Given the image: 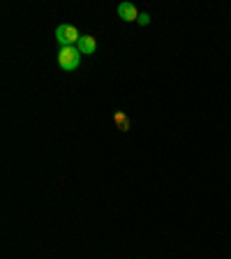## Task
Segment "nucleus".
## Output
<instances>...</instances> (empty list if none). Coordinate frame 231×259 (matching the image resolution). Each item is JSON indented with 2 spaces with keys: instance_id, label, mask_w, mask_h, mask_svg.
Listing matches in <instances>:
<instances>
[{
  "instance_id": "obj_5",
  "label": "nucleus",
  "mask_w": 231,
  "mask_h": 259,
  "mask_svg": "<svg viewBox=\"0 0 231 259\" xmlns=\"http://www.w3.org/2000/svg\"><path fill=\"white\" fill-rule=\"evenodd\" d=\"M116 123L120 125V130H123V132H125V130H127V125H129V123H127V118H125V116H123V113H120V111L116 113Z\"/></svg>"
},
{
  "instance_id": "obj_3",
  "label": "nucleus",
  "mask_w": 231,
  "mask_h": 259,
  "mask_svg": "<svg viewBox=\"0 0 231 259\" xmlns=\"http://www.w3.org/2000/svg\"><path fill=\"white\" fill-rule=\"evenodd\" d=\"M76 49L81 51V56H90V54H95V49H97L95 37H93V35H81V39H79V44H76Z\"/></svg>"
},
{
  "instance_id": "obj_2",
  "label": "nucleus",
  "mask_w": 231,
  "mask_h": 259,
  "mask_svg": "<svg viewBox=\"0 0 231 259\" xmlns=\"http://www.w3.org/2000/svg\"><path fill=\"white\" fill-rule=\"evenodd\" d=\"M56 37H58L60 47H76L79 39H81V35L74 26H67V23H65V26L56 28Z\"/></svg>"
},
{
  "instance_id": "obj_1",
  "label": "nucleus",
  "mask_w": 231,
  "mask_h": 259,
  "mask_svg": "<svg viewBox=\"0 0 231 259\" xmlns=\"http://www.w3.org/2000/svg\"><path fill=\"white\" fill-rule=\"evenodd\" d=\"M79 60H81V51L76 47H60L58 51V63L65 72H72L79 67Z\"/></svg>"
},
{
  "instance_id": "obj_6",
  "label": "nucleus",
  "mask_w": 231,
  "mask_h": 259,
  "mask_svg": "<svg viewBox=\"0 0 231 259\" xmlns=\"http://www.w3.org/2000/svg\"><path fill=\"white\" fill-rule=\"evenodd\" d=\"M136 21H139V26H148V23H151V16L144 12V14H139V19H136Z\"/></svg>"
},
{
  "instance_id": "obj_4",
  "label": "nucleus",
  "mask_w": 231,
  "mask_h": 259,
  "mask_svg": "<svg viewBox=\"0 0 231 259\" xmlns=\"http://www.w3.org/2000/svg\"><path fill=\"white\" fill-rule=\"evenodd\" d=\"M118 14L123 21H136V19H139V12H136V7L132 5V3H120Z\"/></svg>"
}]
</instances>
